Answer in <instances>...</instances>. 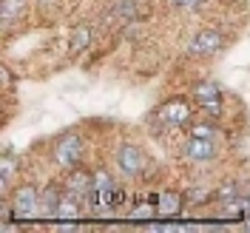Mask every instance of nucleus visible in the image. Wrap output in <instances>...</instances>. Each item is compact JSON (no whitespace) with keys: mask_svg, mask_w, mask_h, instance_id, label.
Segmentation results:
<instances>
[{"mask_svg":"<svg viewBox=\"0 0 250 233\" xmlns=\"http://www.w3.org/2000/svg\"><path fill=\"white\" fill-rule=\"evenodd\" d=\"M54 156H57V162H60L62 168H74V165L80 162V156H83V142H80V137L68 134L65 140H60Z\"/></svg>","mask_w":250,"mask_h":233,"instance_id":"f257e3e1","label":"nucleus"},{"mask_svg":"<svg viewBox=\"0 0 250 233\" xmlns=\"http://www.w3.org/2000/svg\"><path fill=\"white\" fill-rule=\"evenodd\" d=\"M196 100L202 103V108L210 114V117H219L222 114V100H219V88L213 83H202L196 88Z\"/></svg>","mask_w":250,"mask_h":233,"instance_id":"f03ea898","label":"nucleus"},{"mask_svg":"<svg viewBox=\"0 0 250 233\" xmlns=\"http://www.w3.org/2000/svg\"><path fill=\"white\" fill-rule=\"evenodd\" d=\"M219 46H222L219 31H199L193 37V43H190V51L193 54H213V51H219Z\"/></svg>","mask_w":250,"mask_h":233,"instance_id":"7ed1b4c3","label":"nucleus"},{"mask_svg":"<svg viewBox=\"0 0 250 233\" xmlns=\"http://www.w3.org/2000/svg\"><path fill=\"white\" fill-rule=\"evenodd\" d=\"M34 208H37V191L34 188H20L15 193V202H12L15 216H29V213H34Z\"/></svg>","mask_w":250,"mask_h":233,"instance_id":"20e7f679","label":"nucleus"},{"mask_svg":"<svg viewBox=\"0 0 250 233\" xmlns=\"http://www.w3.org/2000/svg\"><path fill=\"white\" fill-rule=\"evenodd\" d=\"M188 117H190V108H188L185 100H173V103H165V106H162V111H159V120H165L168 125L185 123Z\"/></svg>","mask_w":250,"mask_h":233,"instance_id":"39448f33","label":"nucleus"},{"mask_svg":"<svg viewBox=\"0 0 250 233\" xmlns=\"http://www.w3.org/2000/svg\"><path fill=\"white\" fill-rule=\"evenodd\" d=\"M117 162H120V168H123L125 173H140L142 171V154H140V148H134V145H125V148H120V156H117Z\"/></svg>","mask_w":250,"mask_h":233,"instance_id":"423d86ee","label":"nucleus"},{"mask_svg":"<svg viewBox=\"0 0 250 233\" xmlns=\"http://www.w3.org/2000/svg\"><path fill=\"white\" fill-rule=\"evenodd\" d=\"M94 196H97V205H111L114 202V182H111L108 173H97L94 176Z\"/></svg>","mask_w":250,"mask_h":233,"instance_id":"0eeeda50","label":"nucleus"},{"mask_svg":"<svg viewBox=\"0 0 250 233\" xmlns=\"http://www.w3.org/2000/svg\"><path fill=\"white\" fill-rule=\"evenodd\" d=\"M188 156L193 162H210L213 159V145H210V140H196L193 137V142L188 145Z\"/></svg>","mask_w":250,"mask_h":233,"instance_id":"6e6552de","label":"nucleus"},{"mask_svg":"<svg viewBox=\"0 0 250 233\" xmlns=\"http://www.w3.org/2000/svg\"><path fill=\"white\" fill-rule=\"evenodd\" d=\"M15 159L12 156H3V162H0V182H3V188H9V182H12V176H15Z\"/></svg>","mask_w":250,"mask_h":233,"instance_id":"1a4fd4ad","label":"nucleus"},{"mask_svg":"<svg viewBox=\"0 0 250 233\" xmlns=\"http://www.w3.org/2000/svg\"><path fill=\"white\" fill-rule=\"evenodd\" d=\"M88 43H91V31H88V29H80L77 34L71 37V46H68V51L74 54V51H80V48H85Z\"/></svg>","mask_w":250,"mask_h":233,"instance_id":"9d476101","label":"nucleus"},{"mask_svg":"<svg viewBox=\"0 0 250 233\" xmlns=\"http://www.w3.org/2000/svg\"><path fill=\"white\" fill-rule=\"evenodd\" d=\"M57 216H60V219H74V216H77V205H74V199H71V196H62V199H60Z\"/></svg>","mask_w":250,"mask_h":233,"instance_id":"9b49d317","label":"nucleus"},{"mask_svg":"<svg viewBox=\"0 0 250 233\" xmlns=\"http://www.w3.org/2000/svg\"><path fill=\"white\" fill-rule=\"evenodd\" d=\"M176 211H179V199L171 196V193H165V196L159 199V213H165V216H168V213H176Z\"/></svg>","mask_w":250,"mask_h":233,"instance_id":"f8f14e48","label":"nucleus"},{"mask_svg":"<svg viewBox=\"0 0 250 233\" xmlns=\"http://www.w3.org/2000/svg\"><path fill=\"white\" fill-rule=\"evenodd\" d=\"M20 9H23V0H3V20L9 23L15 15H20Z\"/></svg>","mask_w":250,"mask_h":233,"instance_id":"ddd939ff","label":"nucleus"},{"mask_svg":"<svg viewBox=\"0 0 250 233\" xmlns=\"http://www.w3.org/2000/svg\"><path fill=\"white\" fill-rule=\"evenodd\" d=\"M193 137H196V140H210V137H213V128H210V125H196V128H193Z\"/></svg>","mask_w":250,"mask_h":233,"instance_id":"4468645a","label":"nucleus"},{"mask_svg":"<svg viewBox=\"0 0 250 233\" xmlns=\"http://www.w3.org/2000/svg\"><path fill=\"white\" fill-rule=\"evenodd\" d=\"M202 0H173V6H179V9H196Z\"/></svg>","mask_w":250,"mask_h":233,"instance_id":"2eb2a0df","label":"nucleus"},{"mask_svg":"<svg viewBox=\"0 0 250 233\" xmlns=\"http://www.w3.org/2000/svg\"><path fill=\"white\" fill-rule=\"evenodd\" d=\"M245 228H248V231H250V222H248V225H245Z\"/></svg>","mask_w":250,"mask_h":233,"instance_id":"dca6fc26","label":"nucleus"}]
</instances>
